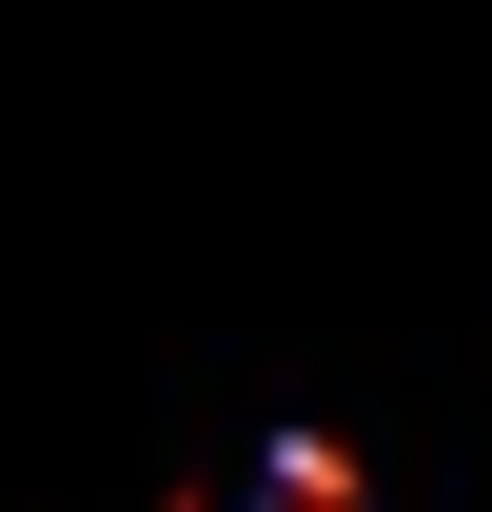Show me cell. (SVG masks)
Wrapping results in <instances>:
<instances>
[{
    "label": "cell",
    "instance_id": "cell-1",
    "mask_svg": "<svg viewBox=\"0 0 492 512\" xmlns=\"http://www.w3.org/2000/svg\"><path fill=\"white\" fill-rule=\"evenodd\" d=\"M197 512H374V473H355V453H315V434H276V453H237Z\"/></svg>",
    "mask_w": 492,
    "mask_h": 512
}]
</instances>
